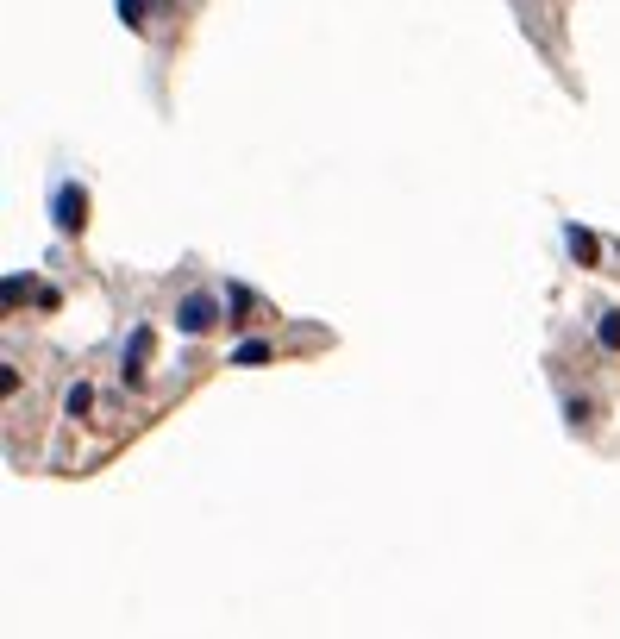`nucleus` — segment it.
Here are the masks:
<instances>
[{
	"label": "nucleus",
	"mask_w": 620,
	"mask_h": 639,
	"mask_svg": "<svg viewBox=\"0 0 620 639\" xmlns=\"http://www.w3.org/2000/svg\"><path fill=\"white\" fill-rule=\"evenodd\" d=\"M51 220L63 226V232H82L88 226V195L76 182H57V195H51Z\"/></svg>",
	"instance_id": "1"
},
{
	"label": "nucleus",
	"mask_w": 620,
	"mask_h": 639,
	"mask_svg": "<svg viewBox=\"0 0 620 639\" xmlns=\"http://www.w3.org/2000/svg\"><path fill=\"white\" fill-rule=\"evenodd\" d=\"M213 320H220V307H213V295H188L182 307H176V326H182V333H213Z\"/></svg>",
	"instance_id": "2"
},
{
	"label": "nucleus",
	"mask_w": 620,
	"mask_h": 639,
	"mask_svg": "<svg viewBox=\"0 0 620 639\" xmlns=\"http://www.w3.org/2000/svg\"><path fill=\"white\" fill-rule=\"evenodd\" d=\"M145 364H151V326H138L126 358H119V376H126V383H145Z\"/></svg>",
	"instance_id": "3"
},
{
	"label": "nucleus",
	"mask_w": 620,
	"mask_h": 639,
	"mask_svg": "<svg viewBox=\"0 0 620 639\" xmlns=\"http://www.w3.org/2000/svg\"><path fill=\"white\" fill-rule=\"evenodd\" d=\"M232 358H238V364H264V358H270V345H264V339H245V345L232 351Z\"/></svg>",
	"instance_id": "4"
},
{
	"label": "nucleus",
	"mask_w": 620,
	"mask_h": 639,
	"mask_svg": "<svg viewBox=\"0 0 620 639\" xmlns=\"http://www.w3.org/2000/svg\"><path fill=\"white\" fill-rule=\"evenodd\" d=\"M595 339H602L608 351H620V314H602V326H595Z\"/></svg>",
	"instance_id": "5"
},
{
	"label": "nucleus",
	"mask_w": 620,
	"mask_h": 639,
	"mask_svg": "<svg viewBox=\"0 0 620 639\" xmlns=\"http://www.w3.org/2000/svg\"><path fill=\"white\" fill-rule=\"evenodd\" d=\"M63 408H69V420H76V414H88V408H94V395L76 383V389H69V401H63Z\"/></svg>",
	"instance_id": "6"
},
{
	"label": "nucleus",
	"mask_w": 620,
	"mask_h": 639,
	"mask_svg": "<svg viewBox=\"0 0 620 639\" xmlns=\"http://www.w3.org/2000/svg\"><path fill=\"white\" fill-rule=\"evenodd\" d=\"M570 251H577V257H595V239H589V232H577V226H570Z\"/></svg>",
	"instance_id": "7"
},
{
	"label": "nucleus",
	"mask_w": 620,
	"mask_h": 639,
	"mask_svg": "<svg viewBox=\"0 0 620 639\" xmlns=\"http://www.w3.org/2000/svg\"><path fill=\"white\" fill-rule=\"evenodd\" d=\"M119 19H126V26H145V7H138V0H119Z\"/></svg>",
	"instance_id": "8"
}]
</instances>
